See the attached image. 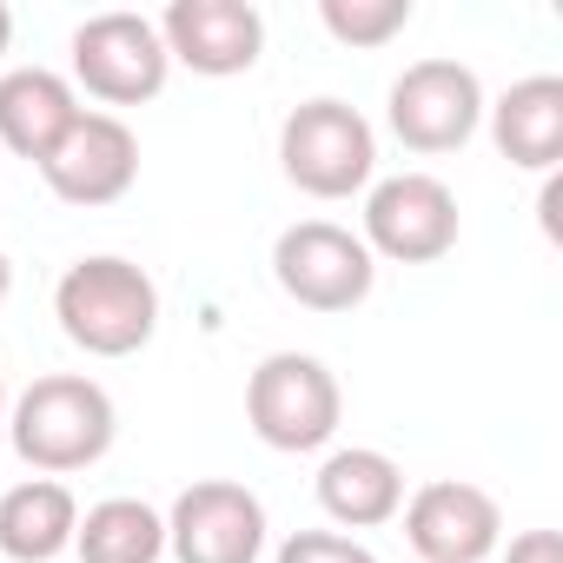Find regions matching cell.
<instances>
[{
	"label": "cell",
	"instance_id": "1",
	"mask_svg": "<svg viewBox=\"0 0 563 563\" xmlns=\"http://www.w3.org/2000/svg\"><path fill=\"white\" fill-rule=\"evenodd\" d=\"M8 438H14V457L41 477H74V471H93L113 438H120V411L107 398L100 378L87 372H47L34 378L14 411H8Z\"/></svg>",
	"mask_w": 563,
	"mask_h": 563
},
{
	"label": "cell",
	"instance_id": "2",
	"mask_svg": "<svg viewBox=\"0 0 563 563\" xmlns=\"http://www.w3.org/2000/svg\"><path fill=\"white\" fill-rule=\"evenodd\" d=\"M54 319H60L67 345H80L87 358H133L159 332V286L146 265H133L120 252H93L60 272Z\"/></svg>",
	"mask_w": 563,
	"mask_h": 563
},
{
	"label": "cell",
	"instance_id": "3",
	"mask_svg": "<svg viewBox=\"0 0 563 563\" xmlns=\"http://www.w3.org/2000/svg\"><path fill=\"white\" fill-rule=\"evenodd\" d=\"M339 418H345V391H339L325 358L272 352V358L252 365V378H245V424H252V438L265 451H286V457L325 451L339 438Z\"/></svg>",
	"mask_w": 563,
	"mask_h": 563
},
{
	"label": "cell",
	"instance_id": "4",
	"mask_svg": "<svg viewBox=\"0 0 563 563\" xmlns=\"http://www.w3.org/2000/svg\"><path fill=\"white\" fill-rule=\"evenodd\" d=\"M278 166L306 199H352L378 179V133L345 100H306L278 126Z\"/></svg>",
	"mask_w": 563,
	"mask_h": 563
},
{
	"label": "cell",
	"instance_id": "5",
	"mask_svg": "<svg viewBox=\"0 0 563 563\" xmlns=\"http://www.w3.org/2000/svg\"><path fill=\"white\" fill-rule=\"evenodd\" d=\"M272 278H278V292L306 312H352L378 286V258L365 252V239L352 225L299 219L272 239Z\"/></svg>",
	"mask_w": 563,
	"mask_h": 563
},
{
	"label": "cell",
	"instance_id": "6",
	"mask_svg": "<svg viewBox=\"0 0 563 563\" xmlns=\"http://www.w3.org/2000/svg\"><path fill=\"white\" fill-rule=\"evenodd\" d=\"M67 54H74V80L100 107H146V100H159V87L173 74L159 27L146 14H126V8L87 14L74 27V47Z\"/></svg>",
	"mask_w": 563,
	"mask_h": 563
},
{
	"label": "cell",
	"instance_id": "7",
	"mask_svg": "<svg viewBox=\"0 0 563 563\" xmlns=\"http://www.w3.org/2000/svg\"><path fill=\"white\" fill-rule=\"evenodd\" d=\"M385 120L391 133L405 140V153H457L477 140L484 126V80L464 67V60H411L398 80H391V100H385Z\"/></svg>",
	"mask_w": 563,
	"mask_h": 563
},
{
	"label": "cell",
	"instance_id": "8",
	"mask_svg": "<svg viewBox=\"0 0 563 563\" xmlns=\"http://www.w3.org/2000/svg\"><path fill=\"white\" fill-rule=\"evenodd\" d=\"M365 252L391 265H438L457 245V192L438 173H391L365 186Z\"/></svg>",
	"mask_w": 563,
	"mask_h": 563
},
{
	"label": "cell",
	"instance_id": "9",
	"mask_svg": "<svg viewBox=\"0 0 563 563\" xmlns=\"http://www.w3.org/2000/svg\"><path fill=\"white\" fill-rule=\"evenodd\" d=\"M173 563H258L265 556V504L232 477H199L166 510Z\"/></svg>",
	"mask_w": 563,
	"mask_h": 563
},
{
	"label": "cell",
	"instance_id": "10",
	"mask_svg": "<svg viewBox=\"0 0 563 563\" xmlns=\"http://www.w3.org/2000/svg\"><path fill=\"white\" fill-rule=\"evenodd\" d=\"M41 179L54 199L93 212V206H113L133 192L140 179V140L120 113H100V107H80V120L67 126V140L41 159Z\"/></svg>",
	"mask_w": 563,
	"mask_h": 563
},
{
	"label": "cell",
	"instance_id": "11",
	"mask_svg": "<svg viewBox=\"0 0 563 563\" xmlns=\"http://www.w3.org/2000/svg\"><path fill=\"white\" fill-rule=\"evenodd\" d=\"M398 517H405V543L418 550V563H484L504 543L497 497L484 484H464V477L418 484Z\"/></svg>",
	"mask_w": 563,
	"mask_h": 563
},
{
	"label": "cell",
	"instance_id": "12",
	"mask_svg": "<svg viewBox=\"0 0 563 563\" xmlns=\"http://www.w3.org/2000/svg\"><path fill=\"white\" fill-rule=\"evenodd\" d=\"M153 27L166 41V60L192 67L199 80L252 74L258 54H265V14L252 0H173Z\"/></svg>",
	"mask_w": 563,
	"mask_h": 563
},
{
	"label": "cell",
	"instance_id": "13",
	"mask_svg": "<svg viewBox=\"0 0 563 563\" xmlns=\"http://www.w3.org/2000/svg\"><path fill=\"white\" fill-rule=\"evenodd\" d=\"M80 120V93L67 74L54 67H14V74H0V146H8L14 159L41 166L67 126Z\"/></svg>",
	"mask_w": 563,
	"mask_h": 563
},
{
	"label": "cell",
	"instance_id": "14",
	"mask_svg": "<svg viewBox=\"0 0 563 563\" xmlns=\"http://www.w3.org/2000/svg\"><path fill=\"white\" fill-rule=\"evenodd\" d=\"M319 510L339 530H378L405 510V471L391 451L372 444H345L319 464Z\"/></svg>",
	"mask_w": 563,
	"mask_h": 563
},
{
	"label": "cell",
	"instance_id": "15",
	"mask_svg": "<svg viewBox=\"0 0 563 563\" xmlns=\"http://www.w3.org/2000/svg\"><path fill=\"white\" fill-rule=\"evenodd\" d=\"M484 120L510 166L550 173L563 159V80L556 74H530V80L504 87L497 100H484Z\"/></svg>",
	"mask_w": 563,
	"mask_h": 563
},
{
	"label": "cell",
	"instance_id": "16",
	"mask_svg": "<svg viewBox=\"0 0 563 563\" xmlns=\"http://www.w3.org/2000/svg\"><path fill=\"white\" fill-rule=\"evenodd\" d=\"M80 530V497L60 477H27L0 490V556L14 563H54L74 550Z\"/></svg>",
	"mask_w": 563,
	"mask_h": 563
},
{
	"label": "cell",
	"instance_id": "17",
	"mask_svg": "<svg viewBox=\"0 0 563 563\" xmlns=\"http://www.w3.org/2000/svg\"><path fill=\"white\" fill-rule=\"evenodd\" d=\"M74 556L80 563H159L166 556V517L146 497H100L93 510H80Z\"/></svg>",
	"mask_w": 563,
	"mask_h": 563
},
{
	"label": "cell",
	"instance_id": "18",
	"mask_svg": "<svg viewBox=\"0 0 563 563\" xmlns=\"http://www.w3.org/2000/svg\"><path fill=\"white\" fill-rule=\"evenodd\" d=\"M319 27L339 41V47H391L405 27H411V0H319Z\"/></svg>",
	"mask_w": 563,
	"mask_h": 563
},
{
	"label": "cell",
	"instance_id": "19",
	"mask_svg": "<svg viewBox=\"0 0 563 563\" xmlns=\"http://www.w3.org/2000/svg\"><path fill=\"white\" fill-rule=\"evenodd\" d=\"M278 563H378V550L345 530H292L278 543Z\"/></svg>",
	"mask_w": 563,
	"mask_h": 563
},
{
	"label": "cell",
	"instance_id": "20",
	"mask_svg": "<svg viewBox=\"0 0 563 563\" xmlns=\"http://www.w3.org/2000/svg\"><path fill=\"white\" fill-rule=\"evenodd\" d=\"M504 563H563V537L556 530H523V537H510Z\"/></svg>",
	"mask_w": 563,
	"mask_h": 563
},
{
	"label": "cell",
	"instance_id": "21",
	"mask_svg": "<svg viewBox=\"0 0 563 563\" xmlns=\"http://www.w3.org/2000/svg\"><path fill=\"white\" fill-rule=\"evenodd\" d=\"M8 292H14V258L0 252V306H8Z\"/></svg>",
	"mask_w": 563,
	"mask_h": 563
},
{
	"label": "cell",
	"instance_id": "22",
	"mask_svg": "<svg viewBox=\"0 0 563 563\" xmlns=\"http://www.w3.org/2000/svg\"><path fill=\"white\" fill-rule=\"evenodd\" d=\"M8 41H14V8L0 0V54H8Z\"/></svg>",
	"mask_w": 563,
	"mask_h": 563
},
{
	"label": "cell",
	"instance_id": "23",
	"mask_svg": "<svg viewBox=\"0 0 563 563\" xmlns=\"http://www.w3.org/2000/svg\"><path fill=\"white\" fill-rule=\"evenodd\" d=\"M0 411H8V378H0Z\"/></svg>",
	"mask_w": 563,
	"mask_h": 563
}]
</instances>
